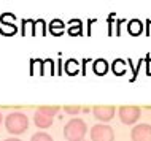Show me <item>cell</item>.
I'll return each mask as SVG.
<instances>
[{"mask_svg":"<svg viewBox=\"0 0 151 141\" xmlns=\"http://www.w3.org/2000/svg\"><path fill=\"white\" fill-rule=\"evenodd\" d=\"M86 122L80 118L68 120L67 125L64 127V136L67 141H83L86 136Z\"/></svg>","mask_w":151,"mask_h":141,"instance_id":"obj_1","label":"cell"},{"mask_svg":"<svg viewBox=\"0 0 151 141\" xmlns=\"http://www.w3.org/2000/svg\"><path fill=\"white\" fill-rule=\"evenodd\" d=\"M5 127L10 133L21 135L27 130V127H29V119H27V116L22 114V113H11V114H8L6 119H5Z\"/></svg>","mask_w":151,"mask_h":141,"instance_id":"obj_2","label":"cell"},{"mask_svg":"<svg viewBox=\"0 0 151 141\" xmlns=\"http://www.w3.org/2000/svg\"><path fill=\"white\" fill-rule=\"evenodd\" d=\"M140 113H142V110L138 106H135V105H126V106H121L118 110L119 119L124 125H134L140 119Z\"/></svg>","mask_w":151,"mask_h":141,"instance_id":"obj_3","label":"cell"},{"mask_svg":"<svg viewBox=\"0 0 151 141\" xmlns=\"http://www.w3.org/2000/svg\"><path fill=\"white\" fill-rule=\"evenodd\" d=\"M91 141H115V132L107 124H96L91 128Z\"/></svg>","mask_w":151,"mask_h":141,"instance_id":"obj_4","label":"cell"},{"mask_svg":"<svg viewBox=\"0 0 151 141\" xmlns=\"http://www.w3.org/2000/svg\"><path fill=\"white\" fill-rule=\"evenodd\" d=\"M132 141H151V125L150 124H138L130 130Z\"/></svg>","mask_w":151,"mask_h":141,"instance_id":"obj_5","label":"cell"},{"mask_svg":"<svg viewBox=\"0 0 151 141\" xmlns=\"http://www.w3.org/2000/svg\"><path fill=\"white\" fill-rule=\"evenodd\" d=\"M92 113H94V118L102 120V122H108V120L113 119L116 113V108L113 105H100V106H94L92 108Z\"/></svg>","mask_w":151,"mask_h":141,"instance_id":"obj_6","label":"cell"},{"mask_svg":"<svg viewBox=\"0 0 151 141\" xmlns=\"http://www.w3.org/2000/svg\"><path fill=\"white\" fill-rule=\"evenodd\" d=\"M52 120H54V118H51V116H46L43 114V113L40 111H35V116H34V122L35 125L38 128H48L52 125Z\"/></svg>","mask_w":151,"mask_h":141,"instance_id":"obj_7","label":"cell"},{"mask_svg":"<svg viewBox=\"0 0 151 141\" xmlns=\"http://www.w3.org/2000/svg\"><path fill=\"white\" fill-rule=\"evenodd\" d=\"M92 70H94V73H96V75L104 76V75L108 73L110 65H108V62L105 59H97V60H94V63H92Z\"/></svg>","mask_w":151,"mask_h":141,"instance_id":"obj_8","label":"cell"},{"mask_svg":"<svg viewBox=\"0 0 151 141\" xmlns=\"http://www.w3.org/2000/svg\"><path fill=\"white\" fill-rule=\"evenodd\" d=\"M127 32L132 37H138V35H142V32H143V26H142V22L138 21V19H130L129 24H127Z\"/></svg>","mask_w":151,"mask_h":141,"instance_id":"obj_9","label":"cell"},{"mask_svg":"<svg viewBox=\"0 0 151 141\" xmlns=\"http://www.w3.org/2000/svg\"><path fill=\"white\" fill-rule=\"evenodd\" d=\"M64 29H65L64 22L59 21V19H52V21L50 22V32H51V35H54V37L62 35L64 33Z\"/></svg>","mask_w":151,"mask_h":141,"instance_id":"obj_10","label":"cell"},{"mask_svg":"<svg viewBox=\"0 0 151 141\" xmlns=\"http://www.w3.org/2000/svg\"><path fill=\"white\" fill-rule=\"evenodd\" d=\"M67 32H68V35H72V37L83 35V24H81L80 19H72L70 21V29H68Z\"/></svg>","mask_w":151,"mask_h":141,"instance_id":"obj_11","label":"cell"},{"mask_svg":"<svg viewBox=\"0 0 151 141\" xmlns=\"http://www.w3.org/2000/svg\"><path fill=\"white\" fill-rule=\"evenodd\" d=\"M111 71L116 76H122L126 73V62L122 59H116L115 62L111 63Z\"/></svg>","mask_w":151,"mask_h":141,"instance_id":"obj_12","label":"cell"},{"mask_svg":"<svg viewBox=\"0 0 151 141\" xmlns=\"http://www.w3.org/2000/svg\"><path fill=\"white\" fill-rule=\"evenodd\" d=\"M37 111H40V113H43V114H46V116L54 118V116L60 111V108L59 106H48V105H42V106L37 108Z\"/></svg>","mask_w":151,"mask_h":141,"instance_id":"obj_13","label":"cell"},{"mask_svg":"<svg viewBox=\"0 0 151 141\" xmlns=\"http://www.w3.org/2000/svg\"><path fill=\"white\" fill-rule=\"evenodd\" d=\"M65 71H67V75H70V76L76 75L78 73V62L73 60V59L67 60V63H65Z\"/></svg>","mask_w":151,"mask_h":141,"instance_id":"obj_14","label":"cell"},{"mask_svg":"<svg viewBox=\"0 0 151 141\" xmlns=\"http://www.w3.org/2000/svg\"><path fill=\"white\" fill-rule=\"evenodd\" d=\"M30 141H52V138L48 133H45V132H37V133L32 135Z\"/></svg>","mask_w":151,"mask_h":141,"instance_id":"obj_15","label":"cell"},{"mask_svg":"<svg viewBox=\"0 0 151 141\" xmlns=\"http://www.w3.org/2000/svg\"><path fill=\"white\" fill-rule=\"evenodd\" d=\"M64 111L68 113V114H78L80 111H83V108L78 106V105H73V106H70V105H65V106H64Z\"/></svg>","mask_w":151,"mask_h":141,"instance_id":"obj_16","label":"cell"},{"mask_svg":"<svg viewBox=\"0 0 151 141\" xmlns=\"http://www.w3.org/2000/svg\"><path fill=\"white\" fill-rule=\"evenodd\" d=\"M35 29H40V33H42V35H46V30H45V21H43V19H40V21H35V22H34L32 35L35 33Z\"/></svg>","mask_w":151,"mask_h":141,"instance_id":"obj_17","label":"cell"},{"mask_svg":"<svg viewBox=\"0 0 151 141\" xmlns=\"http://www.w3.org/2000/svg\"><path fill=\"white\" fill-rule=\"evenodd\" d=\"M146 27H148V29H146V35L150 37V35H151V21H150V19L146 21Z\"/></svg>","mask_w":151,"mask_h":141,"instance_id":"obj_18","label":"cell"},{"mask_svg":"<svg viewBox=\"0 0 151 141\" xmlns=\"http://www.w3.org/2000/svg\"><path fill=\"white\" fill-rule=\"evenodd\" d=\"M3 141H21V140H18V138H8V140H3Z\"/></svg>","mask_w":151,"mask_h":141,"instance_id":"obj_19","label":"cell"},{"mask_svg":"<svg viewBox=\"0 0 151 141\" xmlns=\"http://www.w3.org/2000/svg\"><path fill=\"white\" fill-rule=\"evenodd\" d=\"M0 122H2V114H0Z\"/></svg>","mask_w":151,"mask_h":141,"instance_id":"obj_20","label":"cell"},{"mask_svg":"<svg viewBox=\"0 0 151 141\" xmlns=\"http://www.w3.org/2000/svg\"><path fill=\"white\" fill-rule=\"evenodd\" d=\"M83 141H84V140H83Z\"/></svg>","mask_w":151,"mask_h":141,"instance_id":"obj_21","label":"cell"}]
</instances>
